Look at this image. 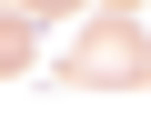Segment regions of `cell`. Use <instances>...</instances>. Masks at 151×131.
Instances as JSON below:
<instances>
[{"label": "cell", "mask_w": 151, "mask_h": 131, "mask_svg": "<svg viewBox=\"0 0 151 131\" xmlns=\"http://www.w3.org/2000/svg\"><path fill=\"white\" fill-rule=\"evenodd\" d=\"M81 71H91V81H101V71H121V81H131L141 60H131V40H121V30H101V40H91V60H81Z\"/></svg>", "instance_id": "6da1fadb"}]
</instances>
